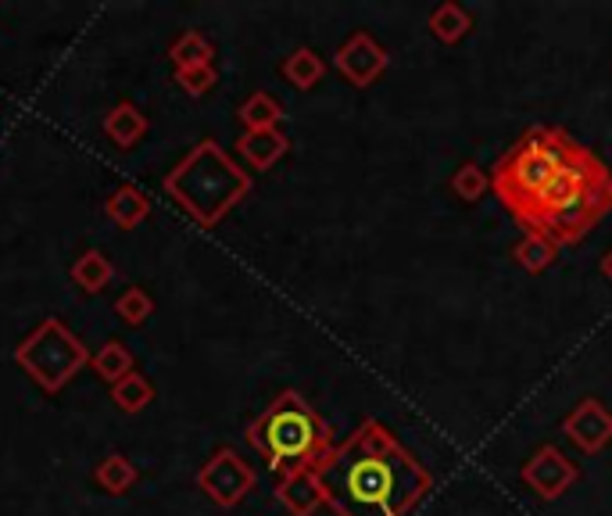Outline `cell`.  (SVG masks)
<instances>
[{"instance_id": "cell-26", "label": "cell", "mask_w": 612, "mask_h": 516, "mask_svg": "<svg viewBox=\"0 0 612 516\" xmlns=\"http://www.w3.org/2000/svg\"><path fill=\"white\" fill-rule=\"evenodd\" d=\"M215 83H219L215 64H201V69H179L176 72V86L190 97H204Z\"/></svg>"}, {"instance_id": "cell-6", "label": "cell", "mask_w": 612, "mask_h": 516, "mask_svg": "<svg viewBox=\"0 0 612 516\" xmlns=\"http://www.w3.org/2000/svg\"><path fill=\"white\" fill-rule=\"evenodd\" d=\"M90 359L94 355L86 352V344L55 316H47L40 327L15 348V363L30 373L47 395H58L75 373H83L90 366Z\"/></svg>"}, {"instance_id": "cell-3", "label": "cell", "mask_w": 612, "mask_h": 516, "mask_svg": "<svg viewBox=\"0 0 612 516\" xmlns=\"http://www.w3.org/2000/svg\"><path fill=\"white\" fill-rule=\"evenodd\" d=\"M244 437L280 477L294 470H319V462L337 448L327 417L294 387L272 398L262 417L247 423Z\"/></svg>"}, {"instance_id": "cell-24", "label": "cell", "mask_w": 612, "mask_h": 516, "mask_svg": "<svg viewBox=\"0 0 612 516\" xmlns=\"http://www.w3.org/2000/svg\"><path fill=\"white\" fill-rule=\"evenodd\" d=\"M111 398L115 406H119L122 412H143L151 402H154V384L143 377V373H129V377H122L119 384L111 387Z\"/></svg>"}, {"instance_id": "cell-5", "label": "cell", "mask_w": 612, "mask_h": 516, "mask_svg": "<svg viewBox=\"0 0 612 516\" xmlns=\"http://www.w3.org/2000/svg\"><path fill=\"white\" fill-rule=\"evenodd\" d=\"M165 194L193 223L212 230L251 194V173H244L215 140H201L187 159L165 176Z\"/></svg>"}, {"instance_id": "cell-4", "label": "cell", "mask_w": 612, "mask_h": 516, "mask_svg": "<svg viewBox=\"0 0 612 516\" xmlns=\"http://www.w3.org/2000/svg\"><path fill=\"white\" fill-rule=\"evenodd\" d=\"M577 148L563 126H530L523 129L513 148L491 165V194L502 201V209L509 212L519 226L530 215L533 201L541 198V190L552 184V176L563 169L569 151Z\"/></svg>"}, {"instance_id": "cell-2", "label": "cell", "mask_w": 612, "mask_h": 516, "mask_svg": "<svg viewBox=\"0 0 612 516\" xmlns=\"http://www.w3.org/2000/svg\"><path fill=\"white\" fill-rule=\"evenodd\" d=\"M612 212V173L591 148L577 144L552 176V184L533 201L523 219V234H549L558 248H573Z\"/></svg>"}, {"instance_id": "cell-25", "label": "cell", "mask_w": 612, "mask_h": 516, "mask_svg": "<svg viewBox=\"0 0 612 516\" xmlns=\"http://www.w3.org/2000/svg\"><path fill=\"white\" fill-rule=\"evenodd\" d=\"M115 316H119L126 327H140L154 316V298L143 288H126L115 302Z\"/></svg>"}, {"instance_id": "cell-16", "label": "cell", "mask_w": 612, "mask_h": 516, "mask_svg": "<svg viewBox=\"0 0 612 516\" xmlns=\"http://www.w3.org/2000/svg\"><path fill=\"white\" fill-rule=\"evenodd\" d=\"M104 212L119 230H137L143 219L151 215V198L133 184H122L119 190H111V198L104 201Z\"/></svg>"}, {"instance_id": "cell-14", "label": "cell", "mask_w": 612, "mask_h": 516, "mask_svg": "<svg viewBox=\"0 0 612 516\" xmlns=\"http://www.w3.org/2000/svg\"><path fill=\"white\" fill-rule=\"evenodd\" d=\"M148 115H143L133 101H119L108 115H104V133H108V140L115 148H137L143 137H148Z\"/></svg>"}, {"instance_id": "cell-10", "label": "cell", "mask_w": 612, "mask_h": 516, "mask_svg": "<svg viewBox=\"0 0 612 516\" xmlns=\"http://www.w3.org/2000/svg\"><path fill=\"white\" fill-rule=\"evenodd\" d=\"M558 431H563V437L580 456H598V452H605L612 445V409L602 398L588 395L566 412Z\"/></svg>"}, {"instance_id": "cell-7", "label": "cell", "mask_w": 612, "mask_h": 516, "mask_svg": "<svg viewBox=\"0 0 612 516\" xmlns=\"http://www.w3.org/2000/svg\"><path fill=\"white\" fill-rule=\"evenodd\" d=\"M255 484H258V473L237 448L212 452V459L198 470V488L223 509L240 506V502L255 492Z\"/></svg>"}, {"instance_id": "cell-19", "label": "cell", "mask_w": 612, "mask_h": 516, "mask_svg": "<svg viewBox=\"0 0 612 516\" xmlns=\"http://www.w3.org/2000/svg\"><path fill=\"white\" fill-rule=\"evenodd\" d=\"M212 58H215V47L198 30L179 33L173 40V47H168V61L176 64V72L179 69H201V64H212Z\"/></svg>"}, {"instance_id": "cell-21", "label": "cell", "mask_w": 612, "mask_h": 516, "mask_svg": "<svg viewBox=\"0 0 612 516\" xmlns=\"http://www.w3.org/2000/svg\"><path fill=\"white\" fill-rule=\"evenodd\" d=\"M94 481H97L101 492H108V495H126L129 488L137 484V467L122 456V452H111V456H104V459L97 462Z\"/></svg>"}, {"instance_id": "cell-17", "label": "cell", "mask_w": 612, "mask_h": 516, "mask_svg": "<svg viewBox=\"0 0 612 516\" xmlns=\"http://www.w3.org/2000/svg\"><path fill=\"white\" fill-rule=\"evenodd\" d=\"M280 75L294 90H311L322 83V75H327V58H322L316 47H297L283 58Z\"/></svg>"}, {"instance_id": "cell-1", "label": "cell", "mask_w": 612, "mask_h": 516, "mask_svg": "<svg viewBox=\"0 0 612 516\" xmlns=\"http://www.w3.org/2000/svg\"><path fill=\"white\" fill-rule=\"evenodd\" d=\"M316 473L333 516H409L434 492V473L376 417L337 442Z\"/></svg>"}, {"instance_id": "cell-22", "label": "cell", "mask_w": 612, "mask_h": 516, "mask_svg": "<svg viewBox=\"0 0 612 516\" xmlns=\"http://www.w3.org/2000/svg\"><path fill=\"white\" fill-rule=\"evenodd\" d=\"M90 370H94L104 384L115 387L122 377L133 373V352H129L122 341H108V344H101V352H94V359H90Z\"/></svg>"}, {"instance_id": "cell-13", "label": "cell", "mask_w": 612, "mask_h": 516, "mask_svg": "<svg viewBox=\"0 0 612 516\" xmlns=\"http://www.w3.org/2000/svg\"><path fill=\"white\" fill-rule=\"evenodd\" d=\"M426 30L437 44L455 47L473 33V15L459 4V0H440L437 8H429Z\"/></svg>"}, {"instance_id": "cell-12", "label": "cell", "mask_w": 612, "mask_h": 516, "mask_svg": "<svg viewBox=\"0 0 612 516\" xmlns=\"http://www.w3.org/2000/svg\"><path fill=\"white\" fill-rule=\"evenodd\" d=\"M286 151H291V140L283 129H251L237 140V154L255 173H269L280 159H286Z\"/></svg>"}, {"instance_id": "cell-27", "label": "cell", "mask_w": 612, "mask_h": 516, "mask_svg": "<svg viewBox=\"0 0 612 516\" xmlns=\"http://www.w3.org/2000/svg\"><path fill=\"white\" fill-rule=\"evenodd\" d=\"M598 273H602V280L612 288V248H609L602 258H598Z\"/></svg>"}, {"instance_id": "cell-8", "label": "cell", "mask_w": 612, "mask_h": 516, "mask_svg": "<svg viewBox=\"0 0 612 516\" xmlns=\"http://www.w3.org/2000/svg\"><path fill=\"white\" fill-rule=\"evenodd\" d=\"M519 477H523V484L541 502H555V499H563L569 488L580 481V467L558 445L544 442V445H538L527 456Z\"/></svg>"}, {"instance_id": "cell-9", "label": "cell", "mask_w": 612, "mask_h": 516, "mask_svg": "<svg viewBox=\"0 0 612 516\" xmlns=\"http://www.w3.org/2000/svg\"><path fill=\"white\" fill-rule=\"evenodd\" d=\"M387 64H390L387 47L369 30H355L333 50V69L355 90H369L387 72Z\"/></svg>"}, {"instance_id": "cell-18", "label": "cell", "mask_w": 612, "mask_h": 516, "mask_svg": "<svg viewBox=\"0 0 612 516\" xmlns=\"http://www.w3.org/2000/svg\"><path fill=\"white\" fill-rule=\"evenodd\" d=\"M111 277H115L111 258L104 251H97V248L83 251L80 258H75V266H72V283L80 291H86V294H101L111 283Z\"/></svg>"}, {"instance_id": "cell-15", "label": "cell", "mask_w": 612, "mask_h": 516, "mask_svg": "<svg viewBox=\"0 0 612 516\" xmlns=\"http://www.w3.org/2000/svg\"><path fill=\"white\" fill-rule=\"evenodd\" d=\"M558 244L549 234H538V230H527L523 237L513 244V262L523 269V273H544V269H552L558 262Z\"/></svg>"}, {"instance_id": "cell-23", "label": "cell", "mask_w": 612, "mask_h": 516, "mask_svg": "<svg viewBox=\"0 0 612 516\" xmlns=\"http://www.w3.org/2000/svg\"><path fill=\"white\" fill-rule=\"evenodd\" d=\"M451 194L459 201H466V204H476L480 198H484V194H491V173L487 169H480L476 162H462L459 169L451 173Z\"/></svg>"}, {"instance_id": "cell-11", "label": "cell", "mask_w": 612, "mask_h": 516, "mask_svg": "<svg viewBox=\"0 0 612 516\" xmlns=\"http://www.w3.org/2000/svg\"><path fill=\"white\" fill-rule=\"evenodd\" d=\"M276 499H280V506L291 516H316L319 506H327L316 470H294V473L280 477Z\"/></svg>"}, {"instance_id": "cell-20", "label": "cell", "mask_w": 612, "mask_h": 516, "mask_svg": "<svg viewBox=\"0 0 612 516\" xmlns=\"http://www.w3.org/2000/svg\"><path fill=\"white\" fill-rule=\"evenodd\" d=\"M237 119L244 126V133H251V129H280L283 105L272 94H266V90H255V94L240 105Z\"/></svg>"}]
</instances>
